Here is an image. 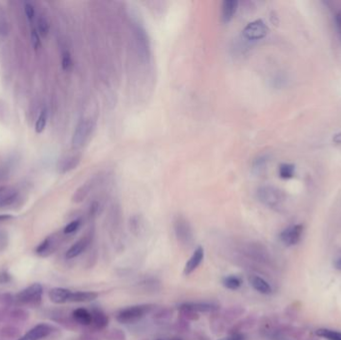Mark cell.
<instances>
[{"label": "cell", "mask_w": 341, "mask_h": 340, "mask_svg": "<svg viewBox=\"0 0 341 340\" xmlns=\"http://www.w3.org/2000/svg\"><path fill=\"white\" fill-rule=\"evenodd\" d=\"M218 340H246V336L242 332L231 333L229 336L224 337V338H220Z\"/></svg>", "instance_id": "30"}, {"label": "cell", "mask_w": 341, "mask_h": 340, "mask_svg": "<svg viewBox=\"0 0 341 340\" xmlns=\"http://www.w3.org/2000/svg\"><path fill=\"white\" fill-rule=\"evenodd\" d=\"M24 9H25V14H26L27 18L32 20L34 18V15H35V10H34L33 5L31 3H25Z\"/></svg>", "instance_id": "34"}, {"label": "cell", "mask_w": 341, "mask_h": 340, "mask_svg": "<svg viewBox=\"0 0 341 340\" xmlns=\"http://www.w3.org/2000/svg\"><path fill=\"white\" fill-rule=\"evenodd\" d=\"M47 123V112L45 110H43L41 112V114L39 115L36 124H35V131L36 133H42L43 130L45 129Z\"/></svg>", "instance_id": "25"}, {"label": "cell", "mask_w": 341, "mask_h": 340, "mask_svg": "<svg viewBox=\"0 0 341 340\" xmlns=\"http://www.w3.org/2000/svg\"><path fill=\"white\" fill-rule=\"evenodd\" d=\"M157 340H165V339H157ZM167 340H171V339H167Z\"/></svg>", "instance_id": "40"}, {"label": "cell", "mask_w": 341, "mask_h": 340, "mask_svg": "<svg viewBox=\"0 0 341 340\" xmlns=\"http://www.w3.org/2000/svg\"><path fill=\"white\" fill-rule=\"evenodd\" d=\"M31 41H32L33 47L37 50L40 47V38H39V34L37 33L36 30H33L31 33Z\"/></svg>", "instance_id": "32"}, {"label": "cell", "mask_w": 341, "mask_h": 340, "mask_svg": "<svg viewBox=\"0 0 341 340\" xmlns=\"http://www.w3.org/2000/svg\"><path fill=\"white\" fill-rule=\"evenodd\" d=\"M52 332V328L47 324H39L30 329L24 336L18 340H40L48 336Z\"/></svg>", "instance_id": "11"}, {"label": "cell", "mask_w": 341, "mask_h": 340, "mask_svg": "<svg viewBox=\"0 0 341 340\" xmlns=\"http://www.w3.org/2000/svg\"><path fill=\"white\" fill-rule=\"evenodd\" d=\"M72 315L74 321L81 325L88 326V325H91L93 322L92 312H90L86 308H77L73 311Z\"/></svg>", "instance_id": "15"}, {"label": "cell", "mask_w": 341, "mask_h": 340, "mask_svg": "<svg viewBox=\"0 0 341 340\" xmlns=\"http://www.w3.org/2000/svg\"><path fill=\"white\" fill-rule=\"evenodd\" d=\"M43 288L39 284H34L26 289L19 292L16 296V299L23 304H36L40 302L42 297Z\"/></svg>", "instance_id": "7"}, {"label": "cell", "mask_w": 341, "mask_h": 340, "mask_svg": "<svg viewBox=\"0 0 341 340\" xmlns=\"http://www.w3.org/2000/svg\"><path fill=\"white\" fill-rule=\"evenodd\" d=\"M249 283L251 286V287L259 293L268 295L272 292V287L270 286V285L266 281L265 278L260 277L258 275H254V274L251 275L249 277Z\"/></svg>", "instance_id": "12"}, {"label": "cell", "mask_w": 341, "mask_h": 340, "mask_svg": "<svg viewBox=\"0 0 341 340\" xmlns=\"http://www.w3.org/2000/svg\"><path fill=\"white\" fill-rule=\"evenodd\" d=\"M304 226L294 225L284 230L279 235L280 241L287 247H292L299 243L300 238L303 236Z\"/></svg>", "instance_id": "6"}, {"label": "cell", "mask_w": 341, "mask_h": 340, "mask_svg": "<svg viewBox=\"0 0 341 340\" xmlns=\"http://www.w3.org/2000/svg\"><path fill=\"white\" fill-rule=\"evenodd\" d=\"M97 183V178H93L91 179H89L88 182H86L82 187H80L74 197H73V201L76 202V203H80V202H82L83 199L89 195V193L93 190V188L95 187Z\"/></svg>", "instance_id": "18"}, {"label": "cell", "mask_w": 341, "mask_h": 340, "mask_svg": "<svg viewBox=\"0 0 341 340\" xmlns=\"http://www.w3.org/2000/svg\"><path fill=\"white\" fill-rule=\"evenodd\" d=\"M278 173H279V177L282 179H291L294 176V167L289 164H283L280 165Z\"/></svg>", "instance_id": "24"}, {"label": "cell", "mask_w": 341, "mask_h": 340, "mask_svg": "<svg viewBox=\"0 0 341 340\" xmlns=\"http://www.w3.org/2000/svg\"><path fill=\"white\" fill-rule=\"evenodd\" d=\"M38 31L39 34L43 37H45L49 32V24L44 16H41L38 19Z\"/></svg>", "instance_id": "26"}, {"label": "cell", "mask_w": 341, "mask_h": 340, "mask_svg": "<svg viewBox=\"0 0 341 340\" xmlns=\"http://www.w3.org/2000/svg\"><path fill=\"white\" fill-rule=\"evenodd\" d=\"M98 297L95 291H72L69 303H90Z\"/></svg>", "instance_id": "16"}, {"label": "cell", "mask_w": 341, "mask_h": 340, "mask_svg": "<svg viewBox=\"0 0 341 340\" xmlns=\"http://www.w3.org/2000/svg\"><path fill=\"white\" fill-rule=\"evenodd\" d=\"M72 64V60L70 57V54L68 52H65L62 57V67L64 70H68Z\"/></svg>", "instance_id": "31"}, {"label": "cell", "mask_w": 341, "mask_h": 340, "mask_svg": "<svg viewBox=\"0 0 341 340\" xmlns=\"http://www.w3.org/2000/svg\"><path fill=\"white\" fill-rule=\"evenodd\" d=\"M222 284L223 286L228 288V289H231V290H236L238 289L240 286H242L243 285V279L240 278L239 276L237 275H233V274H231V275H227L223 278V281H222Z\"/></svg>", "instance_id": "21"}, {"label": "cell", "mask_w": 341, "mask_h": 340, "mask_svg": "<svg viewBox=\"0 0 341 340\" xmlns=\"http://www.w3.org/2000/svg\"><path fill=\"white\" fill-rule=\"evenodd\" d=\"M79 163H80V157H78V156L67 157V158L61 160V162L59 163L58 170L61 174H64V173H67V172L75 169Z\"/></svg>", "instance_id": "20"}, {"label": "cell", "mask_w": 341, "mask_h": 340, "mask_svg": "<svg viewBox=\"0 0 341 340\" xmlns=\"http://www.w3.org/2000/svg\"><path fill=\"white\" fill-rule=\"evenodd\" d=\"M50 244H51L50 243V238H46L45 241L37 248V252L38 253H42V252L47 251L49 250V248H50Z\"/></svg>", "instance_id": "33"}, {"label": "cell", "mask_w": 341, "mask_h": 340, "mask_svg": "<svg viewBox=\"0 0 341 340\" xmlns=\"http://www.w3.org/2000/svg\"><path fill=\"white\" fill-rule=\"evenodd\" d=\"M179 314L180 316H182L185 321H190V322H195V321H197V319L199 318V315L197 312L188 308V307H185L183 305H179Z\"/></svg>", "instance_id": "23"}, {"label": "cell", "mask_w": 341, "mask_h": 340, "mask_svg": "<svg viewBox=\"0 0 341 340\" xmlns=\"http://www.w3.org/2000/svg\"><path fill=\"white\" fill-rule=\"evenodd\" d=\"M106 338L109 340H125V333L120 329H112L106 333Z\"/></svg>", "instance_id": "27"}, {"label": "cell", "mask_w": 341, "mask_h": 340, "mask_svg": "<svg viewBox=\"0 0 341 340\" xmlns=\"http://www.w3.org/2000/svg\"><path fill=\"white\" fill-rule=\"evenodd\" d=\"M92 316H93L92 324L94 325V327L96 329L103 330V329H105L108 326V324H109V317L107 316V314L103 310L98 309V308L93 309Z\"/></svg>", "instance_id": "17"}, {"label": "cell", "mask_w": 341, "mask_h": 340, "mask_svg": "<svg viewBox=\"0 0 341 340\" xmlns=\"http://www.w3.org/2000/svg\"><path fill=\"white\" fill-rule=\"evenodd\" d=\"M180 305L188 307L197 313H214L219 310V304L209 302H188Z\"/></svg>", "instance_id": "9"}, {"label": "cell", "mask_w": 341, "mask_h": 340, "mask_svg": "<svg viewBox=\"0 0 341 340\" xmlns=\"http://www.w3.org/2000/svg\"><path fill=\"white\" fill-rule=\"evenodd\" d=\"M11 216L10 215H0V221H4V219H7V218H10Z\"/></svg>", "instance_id": "39"}, {"label": "cell", "mask_w": 341, "mask_h": 340, "mask_svg": "<svg viewBox=\"0 0 341 340\" xmlns=\"http://www.w3.org/2000/svg\"><path fill=\"white\" fill-rule=\"evenodd\" d=\"M268 32L269 28L263 20H255L245 27L243 34L249 40H259L265 38Z\"/></svg>", "instance_id": "5"}, {"label": "cell", "mask_w": 341, "mask_h": 340, "mask_svg": "<svg viewBox=\"0 0 341 340\" xmlns=\"http://www.w3.org/2000/svg\"><path fill=\"white\" fill-rule=\"evenodd\" d=\"M80 225H81V221H80V219H76V221L71 222L70 224H68V225L65 227V229H64V233L69 234V233H75V232L80 228Z\"/></svg>", "instance_id": "29"}, {"label": "cell", "mask_w": 341, "mask_h": 340, "mask_svg": "<svg viewBox=\"0 0 341 340\" xmlns=\"http://www.w3.org/2000/svg\"><path fill=\"white\" fill-rule=\"evenodd\" d=\"M257 198L269 208L278 209L283 206L286 197L279 189L271 186H265L257 190Z\"/></svg>", "instance_id": "2"}, {"label": "cell", "mask_w": 341, "mask_h": 340, "mask_svg": "<svg viewBox=\"0 0 341 340\" xmlns=\"http://www.w3.org/2000/svg\"><path fill=\"white\" fill-rule=\"evenodd\" d=\"M130 230L136 235H138L140 232H141V221H140L138 216H133L130 218Z\"/></svg>", "instance_id": "28"}, {"label": "cell", "mask_w": 341, "mask_h": 340, "mask_svg": "<svg viewBox=\"0 0 341 340\" xmlns=\"http://www.w3.org/2000/svg\"><path fill=\"white\" fill-rule=\"evenodd\" d=\"M17 191L12 187L0 188V207H5L12 204L17 197Z\"/></svg>", "instance_id": "19"}, {"label": "cell", "mask_w": 341, "mask_h": 340, "mask_svg": "<svg viewBox=\"0 0 341 340\" xmlns=\"http://www.w3.org/2000/svg\"><path fill=\"white\" fill-rule=\"evenodd\" d=\"M71 292L72 290L67 288L55 287L49 291V298L52 303L57 304H66V303H69Z\"/></svg>", "instance_id": "13"}, {"label": "cell", "mask_w": 341, "mask_h": 340, "mask_svg": "<svg viewBox=\"0 0 341 340\" xmlns=\"http://www.w3.org/2000/svg\"><path fill=\"white\" fill-rule=\"evenodd\" d=\"M315 334L319 337H323L326 340H341V332L327 329V328H320L315 331Z\"/></svg>", "instance_id": "22"}, {"label": "cell", "mask_w": 341, "mask_h": 340, "mask_svg": "<svg viewBox=\"0 0 341 340\" xmlns=\"http://www.w3.org/2000/svg\"><path fill=\"white\" fill-rule=\"evenodd\" d=\"M332 141L335 143V144H341V132L340 133H337L333 136L332 138Z\"/></svg>", "instance_id": "35"}, {"label": "cell", "mask_w": 341, "mask_h": 340, "mask_svg": "<svg viewBox=\"0 0 341 340\" xmlns=\"http://www.w3.org/2000/svg\"><path fill=\"white\" fill-rule=\"evenodd\" d=\"M174 230L178 241L184 246H191L194 242V233L190 223L182 215H178L174 221Z\"/></svg>", "instance_id": "4"}, {"label": "cell", "mask_w": 341, "mask_h": 340, "mask_svg": "<svg viewBox=\"0 0 341 340\" xmlns=\"http://www.w3.org/2000/svg\"><path fill=\"white\" fill-rule=\"evenodd\" d=\"M94 123L90 119H83L78 123L72 138V146L75 149L81 148L85 145L92 131L94 130Z\"/></svg>", "instance_id": "3"}, {"label": "cell", "mask_w": 341, "mask_h": 340, "mask_svg": "<svg viewBox=\"0 0 341 340\" xmlns=\"http://www.w3.org/2000/svg\"><path fill=\"white\" fill-rule=\"evenodd\" d=\"M334 268H335L337 270H340V271H341V257H339L338 259H336L335 263H334Z\"/></svg>", "instance_id": "37"}, {"label": "cell", "mask_w": 341, "mask_h": 340, "mask_svg": "<svg viewBox=\"0 0 341 340\" xmlns=\"http://www.w3.org/2000/svg\"><path fill=\"white\" fill-rule=\"evenodd\" d=\"M238 2L235 0H225L222 5V21L224 23H229L232 21L237 11Z\"/></svg>", "instance_id": "14"}, {"label": "cell", "mask_w": 341, "mask_h": 340, "mask_svg": "<svg viewBox=\"0 0 341 340\" xmlns=\"http://www.w3.org/2000/svg\"><path fill=\"white\" fill-rule=\"evenodd\" d=\"M2 32H4V34H6V32H7L5 23H0V34H1Z\"/></svg>", "instance_id": "38"}, {"label": "cell", "mask_w": 341, "mask_h": 340, "mask_svg": "<svg viewBox=\"0 0 341 340\" xmlns=\"http://www.w3.org/2000/svg\"><path fill=\"white\" fill-rule=\"evenodd\" d=\"M335 20H336V24H337L338 28H339V29H340V31H341V11H340V12H338V13L336 14Z\"/></svg>", "instance_id": "36"}, {"label": "cell", "mask_w": 341, "mask_h": 340, "mask_svg": "<svg viewBox=\"0 0 341 340\" xmlns=\"http://www.w3.org/2000/svg\"><path fill=\"white\" fill-rule=\"evenodd\" d=\"M156 305L152 304H136L127 306L119 310L116 314V321L123 324H133L143 319L146 315L155 309Z\"/></svg>", "instance_id": "1"}, {"label": "cell", "mask_w": 341, "mask_h": 340, "mask_svg": "<svg viewBox=\"0 0 341 340\" xmlns=\"http://www.w3.org/2000/svg\"><path fill=\"white\" fill-rule=\"evenodd\" d=\"M205 257V250L203 247H197L193 254L190 256L188 259V262L185 265L184 268V274L185 275H190L193 273L199 266L203 263Z\"/></svg>", "instance_id": "8"}, {"label": "cell", "mask_w": 341, "mask_h": 340, "mask_svg": "<svg viewBox=\"0 0 341 340\" xmlns=\"http://www.w3.org/2000/svg\"><path fill=\"white\" fill-rule=\"evenodd\" d=\"M92 237L93 235L90 234H86L83 237H81L79 239L78 242H76L66 252V257L71 259L74 257H77L78 255L81 254L83 251H86V249L89 247V245L92 242Z\"/></svg>", "instance_id": "10"}]
</instances>
